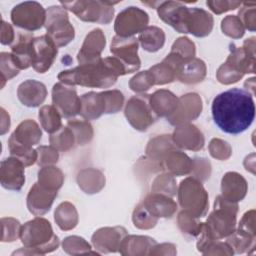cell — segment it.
<instances>
[{
	"label": "cell",
	"instance_id": "1",
	"mask_svg": "<svg viewBox=\"0 0 256 256\" xmlns=\"http://www.w3.org/2000/svg\"><path fill=\"white\" fill-rule=\"evenodd\" d=\"M212 118L218 128L237 135L247 130L255 118L253 95L242 88H231L218 94L212 101Z\"/></svg>",
	"mask_w": 256,
	"mask_h": 256
},
{
	"label": "cell",
	"instance_id": "2",
	"mask_svg": "<svg viewBox=\"0 0 256 256\" xmlns=\"http://www.w3.org/2000/svg\"><path fill=\"white\" fill-rule=\"evenodd\" d=\"M125 74L122 64L110 56L62 71L58 74V79L61 83L74 87L80 85L89 88H109L116 83L119 76Z\"/></svg>",
	"mask_w": 256,
	"mask_h": 256
},
{
	"label": "cell",
	"instance_id": "3",
	"mask_svg": "<svg viewBox=\"0 0 256 256\" xmlns=\"http://www.w3.org/2000/svg\"><path fill=\"white\" fill-rule=\"evenodd\" d=\"M255 37H250L242 47L231 45L230 54L219 67L216 77L225 85L238 82L245 74L255 72Z\"/></svg>",
	"mask_w": 256,
	"mask_h": 256
},
{
	"label": "cell",
	"instance_id": "4",
	"mask_svg": "<svg viewBox=\"0 0 256 256\" xmlns=\"http://www.w3.org/2000/svg\"><path fill=\"white\" fill-rule=\"evenodd\" d=\"M20 239L29 250L25 254H45L56 250L59 238L54 234L50 222L42 217H36L21 226Z\"/></svg>",
	"mask_w": 256,
	"mask_h": 256
},
{
	"label": "cell",
	"instance_id": "5",
	"mask_svg": "<svg viewBox=\"0 0 256 256\" xmlns=\"http://www.w3.org/2000/svg\"><path fill=\"white\" fill-rule=\"evenodd\" d=\"M238 204L230 202L221 195L214 202V210L205 223H202V232L211 240H219L235 231Z\"/></svg>",
	"mask_w": 256,
	"mask_h": 256
},
{
	"label": "cell",
	"instance_id": "6",
	"mask_svg": "<svg viewBox=\"0 0 256 256\" xmlns=\"http://www.w3.org/2000/svg\"><path fill=\"white\" fill-rule=\"evenodd\" d=\"M80 115L84 120H94L102 114L117 113L124 103V96L119 90H108L104 92H88L80 97Z\"/></svg>",
	"mask_w": 256,
	"mask_h": 256
},
{
	"label": "cell",
	"instance_id": "7",
	"mask_svg": "<svg viewBox=\"0 0 256 256\" xmlns=\"http://www.w3.org/2000/svg\"><path fill=\"white\" fill-rule=\"evenodd\" d=\"M178 201L183 211L197 219L205 216L209 208L208 194L201 182L194 177L185 178L180 182Z\"/></svg>",
	"mask_w": 256,
	"mask_h": 256
},
{
	"label": "cell",
	"instance_id": "8",
	"mask_svg": "<svg viewBox=\"0 0 256 256\" xmlns=\"http://www.w3.org/2000/svg\"><path fill=\"white\" fill-rule=\"evenodd\" d=\"M117 3L91 0L60 2L65 9L74 13L80 20L99 24H108L111 22L114 15L113 5Z\"/></svg>",
	"mask_w": 256,
	"mask_h": 256
},
{
	"label": "cell",
	"instance_id": "9",
	"mask_svg": "<svg viewBox=\"0 0 256 256\" xmlns=\"http://www.w3.org/2000/svg\"><path fill=\"white\" fill-rule=\"evenodd\" d=\"M45 28L47 35L60 48L69 44L75 37V30L63 6H51L46 10Z\"/></svg>",
	"mask_w": 256,
	"mask_h": 256
},
{
	"label": "cell",
	"instance_id": "10",
	"mask_svg": "<svg viewBox=\"0 0 256 256\" xmlns=\"http://www.w3.org/2000/svg\"><path fill=\"white\" fill-rule=\"evenodd\" d=\"M124 113L130 125L138 131H146L158 119L150 105L149 94L132 96L126 104Z\"/></svg>",
	"mask_w": 256,
	"mask_h": 256
},
{
	"label": "cell",
	"instance_id": "11",
	"mask_svg": "<svg viewBox=\"0 0 256 256\" xmlns=\"http://www.w3.org/2000/svg\"><path fill=\"white\" fill-rule=\"evenodd\" d=\"M11 21L25 31H36L45 25L46 10L36 1H25L13 7Z\"/></svg>",
	"mask_w": 256,
	"mask_h": 256
},
{
	"label": "cell",
	"instance_id": "12",
	"mask_svg": "<svg viewBox=\"0 0 256 256\" xmlns=\"http://www.w3.org/2000/svg\"><path fill=\"white\" fill-rule=\"evenodd\" d=\"M110 52L124 67L125 73H133L141 66L138 57V39L135 37L114 36L111 42Z\"/></svg>",
	"mask_w": 256,
	"mask_h": 256
},
{
	"label": "cell",
	"instance_id": "13",
	"mask_svg": "<svg viewBox=\"0 0 256 256\" xmlns=\"http://www.w3.org/2000/svg\"><path fill=\"white\" fill-rule=\"evenodd\" d=\"M149 22L148 14L134 6L122 10L115 19L114 30L118 36L133 37V35L142 32Z\"/></svg>",
	"mask_w": 256,
	"mask_h": 256
},
{
	"label": "cell",
	"instance_id": "14",
	"mask_svg": "<svg viewBox=\"0 0 256 256\" xmlns=\"http://www.w3.org/2000/svg\"><path fill=\"white\" fill-rule=\"evenodd\" d=\"M52 103L61 116L66 119H71L80 114L81 100L74 86L61 82L56 83L52 88Z\"/></svg>",
	"mask_w": 256,
	"mask_h": 256
},
{
	"label": "cell",
	"instance_id": "15",
	"mask_svg": "<svg viewBox=\"0 0 256 256\" xmlns=\"http://www.w3.org/2000/svg\"><path fill=\"white\" fill-rule=\"evenodd\" d=\"M159 18L179 33H189L190 8L178 1H161L156 8Z\"/></svg>",
	"mask_w": 256,
	"mask_h": 256
},
{
	"label": "cell",
	"instance_id": "16",
	"mask_svg": "<svg viewBox=\"0 0 256 256\" xmlns=\"http://www.w3.org/2000/svg\"><path fill=\"white\" fill-rule=\"evenodd\" d=\"M58 47L47 35H41L33 40L32 67L38 73L47 72L54 63Z\"/></svg>",
	"mask_w": 256,
	"mask_h": 256
},
{
	"label": "cell",
	"instance_id": "17",
	"mask_svg": "<svg viewBox=\"0 0 256 256\" xmlns=\"http://www.w3.org/2000/svg\"><path fill=\"white\" fill-rule=\"evenodd\" d=\"M202 111V100L196 93H188L178 98L177 107L167 117L171 125L179 126L196 119Z\"/></svg>",
	"mask_w": 256,
	"mask_h": 256
},
{
	"label": "cell",
	"instance_id": "18",
	"mask_svg": "<svg viewBox=\"0 0 256 256\" xmlns=\"http://www.w3.org/2000/svg\"><path fill=\"white\" fill-rule=\"evenodd\" d=\"M126 236L127 231L124 227H105L95 231L92 235V243L100 252H117Z\"/></svg>",
	"mask_w": 256,
	"mask_h": 256
},
{
	"label": "cell",
	"instance_id": "19",
	"mask_svg": "<svg viewBox=\"0 0 256 256\" xmlns=\"http://www.w3.org/2000/svg\"><path fill=\"white\" fill-rule=\"evenodd\" d=\"M24 168V164L12 156L4 159L1 162L0 169L2 187L8 190L19 191L25 182Z\"/></svg>",
	"mask_w": 256,
	"mask_h": 256
},
{
	"label": "cell",
	"instance_id": "20",
	"mask_svg": "<svg viewBox=\"0 0 256 256\" xmlns=\"http://www.w3.org/2000/svg\"><path fill=\"white\" fill-rule=\"evenodd\" d=\"M33 34L28 31H20L17 34L14 44L11 46L12 59L19 70L32 66Z\"/></svg>",
	"mask_w": 256,
	"mask_h": 256
},
{
	"label": "cell",
	"instance_id": "21",
	"mask_svg": "<svg viewBox=\"0 0 256 256\" xmlns=\"http://www.w3.org/2000/svg\"><path fill=\"white\" fill-rule=\"evenodd\" d=\"M56 196V191L48 190L37 182L31 187L27 196L28 210L35 216H41L50 210Z\"/></svg>",
	"mask_w": 256,
	"mask_h": 256
},
{
	"label": "cell",
	"instance_id": "22",
	"mask_svg": "<svg viewBox=\"0 0 256 256\" xmlns=\"http://www.w3.org/2000/svg\"><path fill=\"white\" fill-rule=\"evenodd\" d=\"M106 44L105 36L101 29H93L85 38L77 55L79 64L88 63L101 58V53Z\"/></svg>",
	"mask_w": 256,
	"mask_h": 256
},
{
	"label": "cell",
	"instance_id": "23",
	"mask_svg": "<svg viewBox=\"0 0 256 256\" xmlns=\"http://www.w3.org/2000/svg\"><path fill=\"white\" fill-rule=\"evenodd\" d=\"M172 139L176 146L187 149L198 151L204 146V137L201 131L192 124L179 125L172 135Z\"/></svg>",
	"mask_w": 256,
	"mask_h": 256
},
{
	"label": "cell",
	"instance_id": "24",
	"mask_svg": "<svg viewBox=\"0 0 256 256\" xmlns=\"http://www.w3.org/2000/svg\"><path fill=\"white\" fill-rule=\"evenodd\" d=\"M222 197L230 202H239L244 199L248 190L245 178L237 172H227L221 181Z\"/></svg>",
	"mask_w": 256,
	"mask_h": 256
},
{
	"label": "cell",
	"instance_id": "25",
	"mask_svg": "<svg viewBox=\"0 0 256 256\" xmlns=\"http://www.w3.org/2000/svg\"><path fill=\"white\" fill-rule=\"evenodd\" d=\"M17 96L23 105L27 107H37L45 101L47 89L42 82L28 79L19 85Z\"/></svg>",
	"mask_w": 256,
	"mask_h": 256
},
{
	"label": "cell",
	"instance_id": "26",
	"mask_svg": "<svg viewBox=\"0 0 256 256\" xmlns=\"http://www.w3.org/2000/svg\"><path fill=\"white\" fill-rule=\"evenodd\" d=\"M142 203L146 209L157 218H170L177 210L176 202H174L170 196L162 193L152 192L146 196Z\"/></svg>",
	"mask_w": 256,
	"mask_h": 256
},
{
	"label": "cell",
	"instance_id": "27",
	"mask_svg": "<svg viewBox=\"0 0 256 256\" xmlns=\"http://www.w3.org/2000/svg\"><path fill=\"white\" fill-rule=\"evenodd\" d=\"M156 241L148 236H126L119 248L122 255H150Z\"/></svg>",
	"mask_w": 256,
	"mask_h": 256
},
{
	"label": "cell",
	"instance_id": "28",
	"mask_svg": "<svg viewBox=\"0 0 256 256\" xmlns=\"http://www.w3.org/2000/svg\"><path fill=\"white\" fill-rule=\"evenodd\" d=\"M214 20L212 15L204 9L190 8L189 33L196 37H205L212 31Z\"/></svg>",
	"mask_w": 256,
	"mask_h": 256
},
{
	"label": "cell",
	"instance_id": "29",
	"mask_svg": "<svg viewBox=\"0 0 256 256\" xmlns=\"http://www.w3.org/2000/svg\"><path fill=\"white\" fill-rule=\"evenodd\" d=\"M178 98L169 90L161 89L150 95V105L158 117H168L177 107Z\"/></svg>",
	"mask_w": 256,
	"mask_h": 256
},
{
	"label": "cell",
	"instance_id": "30",
	"mask_svg": "<svg viewBox=\"0 0 256 256\" xmlns=\"http://www.w3.org/2000/svg\"><path fill=\"white\" fill-rule=\"evenodd\" d=\"M162 161L164 169L172 176L190 174L193 169V160L179 150L169 152Z\"/></svg>",
	"mask_w": 256,
	"mask_h": 256
},
{
	"label": "cell",
	"instance_id": "31",
	"mask_svg": "<svg viewBox=\"0 0 256 256\" xmlns=\"http://www.w3.org/2000/svg\"><path fill=\"white\" fill-rule=\"evenodd\" d=\"M41 136L42 132L39 125L35 121L27 119L22 121L17 126L15 131L11 134L10 138L22 145L32 147L33 145L39 143Z\"/></svg>",
	"mask_w": 256,
	"mask_h": 256
},
{
	"label": "cell",
	"instance_id": "32",
	"mask_svg": "<svg viewBox=\"0 0 256 256\" xmlns=\"http://www.w3.org/2000/svg\"><path fill=\"white\" fill-rule=\"evenodd\" d=\"M205 76V63L198 58H193L182 65L177 79L186 84H195L201 82Z\"/></svg>",
	"mask_w": 256,
	"mask_h": 256
},
{
	"label": "cell",
	"instance_id": "33",
	"mask_svg": "<svg viewBox=\"0 0 256 256\" xmlns=\"http://www.w3.org/2000/svg\"><path fill=\"white\" fill-rule=\"evenodd\" d=\"M77 182L79 187L85 191V193L93 194L103 188L105 185V177L101 171L89 168L79 172Z\"/></svg>",
	"mask_w": 256,
	"mask_h": 256
},
{
	"label": "cell",
	"instance_id": "34",
	"mask_svg": "<svg viewBox=\"0 0 256 256\" xmlns=\"http://www.w3.org/2000/svg\"><path fill=\"white\" fill-rule=\"evenodd\" d=\"M138 41L144 50L156 52L161 49L165 43V33L157 26H147L139 33Z\"/></svg>",
	"mask_w": 256,
	"mask_h": 256
},
{
	"label": "cell",
	"instance_id": "35",
	"mask_svg": "<svg viewBox=\"0 0 256 256\" xmlns=\"http://www.w3.org/2000/svg\"><path fill=\"white\" fill-rule=\"evenodd\" d=\"M54 218L59 228L65 231L75 228L78 223V213L70 202L61 203L55 210Z\"/></svg>",
	"mask_w": 256,
	"mask_h": 256
},
{
	"label": "cell",
	"instance_id": "36",
	"mask_svg": "<svg viewBox=\"0 0 256 256\" xmlns=\"http://www.w3.org/2000/svg\"><path fill=\"white\" fill-rule=\"evenodd\" d=\"M63 182L64 175L62 171L55 166H43L38 172V184L48 190L58 192Z\"/></svg>",
	"mask_w": 256,
	"mask_h": 256
},
{
	"label": "cell",
	"instance_id": "37",
	"mask_svg": "<svg viewBox=\"0 0 256 256\" xmlns=\"http://www.w3.org/2000/svg\"><path fill=\"white\" fill-rule=\"evenodd\" d=\"M175 145L171 135H159L158 137L150 140L148 143L146 153L152 159L163 160L164 157L171 151L175 150Z\"/></svg>",
	"mask_w": 256,
	"mask_h": 256
},
{
	"label": "cell",
	"instance_id": "38",
	"mask_svg": "<svg viewBox=\"0 0 256 256\" xmlns=\"http://www.w3.org/2000/svg\"><path fill=\"white\" fill-rule=\"evenodd\" d=\"M39 120L47 133L53 134L62 127L61 114L53 105H45L39 110Z\"/></svg>",
	"mask_w": 256,
	"mask_h": 256
},
{
	"label": "cell",
	"instance_id": "39",
	"mask_svg": "<svg viewBox=\"0 0 256 256\" xmlns=\"http://www.w3.org/2000/svg\"><path fill=\"white\" fill-rule=\"evenodd\" d=\"M67 126L73 132L75 137V145H85L93 138V129L87 120L71 119L67 122Z\"/></svg>",
	"mask_w": 256,
	"mask_h": 256
},
{
	"label": "cell",
	"instance_id": "40",
	"mask_svg": "<svg viewBox=\"0 0 256 256\" xmlns=\"http://www.w3.org/2000/svg\"><path fill=\"white\" fill-rule=\"evenodd\" d=\"M8 146L10 155L19 161H21L24 166H31L37 161V150H34L32 147L22 145L12 138H9L8 140Z\"/></svg>",
	"mask_w": 256,
	"mask_h": 256
},
{
	"label": "cell",
	"instance_id": "41",
	"mask_svg": "<svg viewBox=\"0 0 256 256\" xmlns=\"http://www.w3.org/2000/svg\"><path fill=\"white\" fill-rule=\"evenodd\" d=\"M50 144L56 150L65 152L75 145V137L68 126H62L58 131L51 134Z\"/></svg>",
	"mask_w": 256,
	"mask_h": 256
},
{
	"label": "cell",
	"instance_id": "42",
	"mask_svg": "<svg viewBox=\"0 0 256 256\" xmlns=\"http://www.w3.org/2000/svg\"><path fill=\"white\" fill-rule=\"evenodd\" d=\"M226 242L231 246L233 252L244 253L249 249H254L255 236H251L235 230L232 234L227 236Z\"/></svg>",
	"mask_w": 256,
	"mask_h": 256
},
{
	"label": "cell",
	"instance_id": "43",
	"mask_svg": "<svg viewBox=\"0 0 256 256\" xmlns=\"http://www.w3.org/2000/svg\"><path fill=\"white\" fill-rule=\"evenodd\" d=\"M132 221L134 223V226L139 229H150L153 228L158 218L153 216L143 205V203H140L135 208L133 215H132Z\"/></svg>",
	"mask_w": 256,
	"mask_h": 256
},
{
	"label": "cell",
	"instance_id": "44",
	"mask_svg": "<svg viewBox=\"0 0 256 256\" xmlns=\"http://www.w3.org/2000/svg\"><path fill=\"white\" fill-rule=\"evenodd\" d=\"M222 32L234 39L241 38L245 33V28L236 15H228L221 22Z\"/></svg>",
	"mask_w": 256,
	"mask_h": 256
},
{
	"label": "cell",
	"instance_id": "45",
	"mask_svg": "<svg viewBox=\"0 0 256 256\" xmlns=\"http://www.w3.org/2000/svg\"><path fill=\"white\" fill-rule=\"evenodd\" d=\"M171 52L178 54L185 62H188L195 58V45L194 43L187 37L178 38L172 48Z\"/></svg>",
	"mask_w": 256,
	"mask_h": 256
},
{
	"label": "cell",
	"instance_id": "46",
	"mask_svg": "<svg viewBox=\"0 0 256 256\" xmlns=\"http://www.w3.org/2000/svg\"><path fill=\"white\" fill-rule=\"evenodd\" d=\"M178 226L180 230L190 236H198L202 223L197 222V218L192 217L185 211H181L178 215Z\"/></svg>",
	"mask_w": 256,
	"mask_h": 256
},
{
	"label": "cell",
	"instance_id": "47",
	"mask_svg": "<svg viewBox=\"0 0 256 256\" xmlns=\"http://www.w3.org/2000/svg\"><path fill=\"white\" fill-rule=\"evenodd\" d=\"M243 7L238 13V18L242 22L245 29L255 31L256 28V3L255 2H242Z\"/></svg>",
	"mask_w": 256,
	"mask_h": 256
},
{
	"label": "cell",
	"instance_id": "48",
	"mask_svg": "<svg viewBox=\"0 0 256 256\" xmlns=\"http://www.w3.org/2000/svg\"><path fill=\"white\" fill-rule=\"evenodd\" d=\"M153 192L162 193L168 196H173L176 194V183L174 178L170 174L159 175L152 184Z\"/></svg>",
	"mask_w": 256,
	"mask_h": 256
},
{
	"label": "cell",
	"instance_id": "49",
	"mask_svg": "<svg viewBox=\"0 0 256 256\" xmlns=\"http://www.w3.org/2000/svg\"><path fill=\"white\" fill-rule=\"evenodd\" d=\"M63 250L68 254H78V253H90L91 246L85 241V239L78 236L66 237L63 241Z\"/></svg>",
	"mask_w": 256,
	"mask_h": 256
},
{
	"label": "cell",
	"instance_id": "50",
	"mask_svg": "<svg viewBox=\"0 0 256 256\" xmlns=\"http://www.w3.org/2000/svg\"><path fill=\"white\" fill-rule=\"evenodd\" d=\"M153 85H155L154 80L149 70L139 72L129 82V86L131 90L139 93L147 91Z\"/></svg>",
	"mask_w": 256,
	"mask_h": 256
},
{
	"label": "cell",
	"instance_id": "51",
	"mask_svg": "<svg viewBox=\"0 0 256 256\" xmlns=\"http://www.w3.org/2000/svg\"><path fill=\"white\" fill-rule=\"evenodd\" d=\"M209 151L212 157L219 160H226L231 156V146L224 140L214 138L209 144Z\"/></svg>",
	"mask_w": 256,
	"mask_h": 256
},
{
	"label": "cell",
	"instance_id": "52",
	"mask_svg": "<svg viewBox=\"0 0 256 256\" xmlns=\"http://www.w3.org/2000/svg\"><path fill=\"white\" fill-rule=\"evenodd\" d=\"M37 164L41 167L54 164L58 161L59 153L52 146H39L37 149Z\"/></svg>",
	"mask_w": 256,
	"mask_h": 256
},
{
	"label": "cell",
	"instance_id": "53",
	"mask_svg": "<svg viewBox=\"0 0 256 256\" xmlns=\"http://www.w3.org/2000/svg\"><path fill=\"white\" fill-rule=\"evenodd\" d=\"M1 58V75L2 80L7 81L16 76L19 73V69L15 65L11 53L2 52L0 54Z\"/></svg>",
	"mask_w": 256,
	"mask_h": 256
},
{
	"label": "cell",
	"instance_id": "54",
	"mask_svg": "<svg viewBox=\"0 0 256 256\" xmlns=\"http://www.w3.org/2000/svg\"><path fill=\"white\" fill-rule=\"evenodd\" d=\"M210 168L211 166L209 161L204 158H196L193 160V169L191 171V174L194 173V178H196L197 180L204 181L210 175Z\"/></svg>",
	"mask_w": 256,
	"mask_h": 256
},
{
	"label": "cell",
	"instance_id": "55",
	"mask_svg": "<svg viewBox=\"0 0 256 256\" xmlns=\"http://www.w3.org/2000/svg\"><path fill=\"white\" fill-rule=\"evenodd\" d=\"M238 231L251 235V236H255L256 232H255V210H249L247 211L243 217L241 218L240 222H239V226H238Z\"/></svg>",
	"mask_w": 256,
	"mask_h": 256
},
{
	"label": "cell",
	"instance_id": "56",
	"mask_svg": "<svg viewBox=\"0 0 256 256\" xmlns=\"http://www.w3.org/2000/svg\"><path fill=\"white\" fill-rule=\"evenodd\" d=\"M206 5L215 14H222L229 10H234L242 5L240 1H207Z\"/></svg>",
	"mask_w": 256,
	"mask_h": 256
},
{
	"label": "cell",
	"instance_id": "57",
	"mask_svg": "<svg viewBox=\"0 0 256 256\" xmlns=\"http://www.w3.org/2000/svg\"><path fill=\"white\" fill-rule=\"evenodd\" d=\"M15 40V33L12 26L2 20L1 25V43L3 45H10Z\"/></svg>",
	"mask_w": 256,
	"mask_h": 256
},
{
	"label": "cell",
	"instance_id": "58",
	"mask_svg": "<svg viewBox=\"0 0 256 256\" xmlns=\"http://www.w3.org/2000/svg\"><path fill=\"white\" fill-rule=\"evenodd\" d=\"M244 86L246 87L245 90L248 91L251 95L254 96V94H255V91H254L255 90V78L252 77L250 79H247L245 84H244Z\"/></svg>",
	"mask_w": 256,
	"mask_h": 256
}]
</instances>
